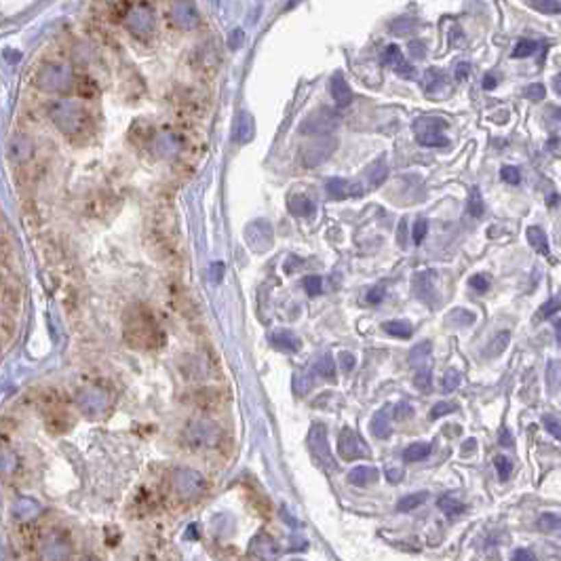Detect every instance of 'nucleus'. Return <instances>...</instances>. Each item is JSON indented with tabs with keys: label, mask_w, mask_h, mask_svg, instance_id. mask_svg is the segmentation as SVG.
Listing matches in <instances>:
<instances>
[{
	"label": "nucleus",
	"mask_w": 561,
	"mask_h": 561,
	"mask_svg": "<svg viewBox=\"0 0 561 561\" xmlns=\"http://www.w3.org/2000/svg\"><path fill=\"white\" fill-rule=\"evenodd\" d=\"M445 121L439 116H422L414 123V136L416 142L426 148H443L447 146L445 138Z\"/></svg>",
	"instance_id": "obj_4"
},
{
	"label": "nucleus",
	"mask_w": 561,
	"mask_h": 561,
	"mask_svg": "<svg viewBox=\"0 0 561 561\" xmlns=\"http://www.w3.org/2000/svg\"><path fill=\"white\" fill-rule=\"evenodd\" d=\"M392 414H390V408L384 406L376 416H373L371 420V433L373 437H378V439H386L392 431Z\"/></svg>",
	"instance_id": "obj_15"
},
{
	"label": "nucleus",
	"mask_w": 561,
	"mask_h": 561,
	"mask_svg": "<svg viewBox=\"0 0 561 561\" xmlns=\"http://www.w3.org/2000/svg\"><path fill=\"white\" fill-rule=\"evenodd\" d=\"M557 310H559V298H553L551 302H547V304L540 308V316H547V319H549V316L555 314Z\"/></svg>",
	"instance_id": "obj_46"
},
{
	"label": "nucleus",
	"mask_w": 561,
	"mask_h": 561,
	"mask_svg": "<svg viewBox=\"0 0 561 561\" xmlns=\"http://www.w3.org/2000/svg\"><path fill=\"white\" fill-rule=\"evenodd\" d=\"M349 481L357 488H365L378 481V469L373 466H357L349 473Z\"/></svg>",
	"instance_id": "obj_18"
},
{
	"label": "nucleus",
	"mask_w": 561,
	"mask_h": 561,
	"mask_svg": "<svg viewBox=\"0 0 561 561\" xmlns=\"http://www.w3.org/2000/svg\"><path fill=\"white\" fill-rule=\"evenodd\" d=\"M287 209H289V213H293V216H298V218H310V216H314V203L308 197H302V195L289 197Z\"/></svg>",
	"instance_id": "obj_17"
},
{
	"label": "nucleus",
	"mask_w": 561,
	"mask_h": 561,
	"mask_svg": "<svg viewBox=\"0 0 561 561\" xmlns=\"http://www.w3.org/2000/svg\"><path fill=\"white\" fill-rule=\"evenodd\" d=\"M76 406H78V410L83 412L85 416L97 418V416H101L105 410H108L110 397H108V392H105V390L95 388V386L83 388V390L76 395Z\"/></svg>",
	"instance_id": "obj_7"
},
{
	"label": "nucleus",
	"mask_w": 561,
	"mask_h": 561,
	"mask_svg": "<svg viewBox=\"0 0 561 561\" xmlns=\"http://www.w3.org/2000/svg\"><path fill=\"white\" fill-rule=\"evenodd\" d=\"M184 443L195 451L205 449H218L224 443V431L218 424L207 422V420H192L184 429Z\"/></svg>",
	"instance_id": "obj_2"
},
{
	"label": "nucleus",
	"mask_w": 561,
	"mask_h": 561,
	"mask_svg": "<svg viewBox=\"0 0 561 561\" xmlns=\"http://www.w3.org/2000/svg\"><path fill=\"white\" fill-rule=\"evenodd\" d=\"M466 78H469V64L460 62L456 66V80H458V83H462V80H466Z\"/></svg>",
	"instance_id": "obj_50"
},
{
	"label": "nucleus",
	"mask_w": 561,
	"mask_h": 561,
	"mask_svg": "<svg viewBox=\"0 0 561 561\" xmlns=\"http://www.w3.org/2000/svg\"><path fill=\"white\" fill-rule=\"evenodd\" d=\"M525 236H527V240H529V245L536 249L538 253H543V255H549L551 253V247H549V238H547V234H545V230L540 228V226H529L527 230H525Z\"/></svg>",
	"instance_id": "obj_20"
},
{
	"label": "nucleus",
	"mask_w": 561,
	"mask_h": 561,
	"mask_svg": "<svg viewBox=\"0 0 561 561\" xmlns=\"http://www.w3.org/2000/svg\"><path fill=\"white\" fill-rule=\"evenodd\" d=\"M437 504H439V509H441L445 515H449V517H456V515L464 513V504H462L460 500H456L453 496H441V498L437 500Z\"/></svg>",
	"instance_id": "obj_25"
},
{
	"label": "nucleus",
	"mask_w": 561,
	"mask_h": 561,
	"mask_svg": "<svg viewBox=\"0 0 561 561\" xmlns=\"http://www.w3.org/2000/svg\"><path fill=\"white\" fill-rule=\"evenodd\" d=\"M271 342H273L275 349H279V351H283V353H296V351L300 349V340H298L296 336H293L291 332H287V329L275 332V334L271 336Z\"/></svg>",
	"instance_id": "obj_19"
},
{
	"label": "nucleus",
	"mask_w": 561,
	"mask_h": 561,
	"mask_svg": "<svg viewBox=\"0 0 561 561\" xmlns=\"http://www.w3.org/2000/svg\"><path fill=\"white\" fill-rule=\"evenodd\" d=\"M338 453L344 462H351V460L367 458L369 447L363 441V437H359L351 426H344V431L340 433V439H338Z\"/></svg>",
	"instance_id": "obj_8"
},
{
	"label": "nucleus",
	"mask_w": 561,
	"mask_h": 561,
	"mask_svg": "<svg viewBox=\"0 0 561 561\" xmlns=\"http://www.w3.org/2000/svg\"><path fill=\"white\" fill-rule=\"evenodd\" d=\"M382 60H384V64H386L388 68H392L397 74L406 76V78L414 76V68L408 64V60L403 58V53H401V49H399L397 45H388V47L384 49Z\"/></svg>",
	"instance_id": "obj_13"
},
{
	"label": "nucleus",
	"mask_w": 561,
	"mask_h": 561,
	"mask_svg": "<svg viewBox=\"0 0 561 561\" xmlns=\"http://www.w3.org/2000/svg\"><path fill=\"white\" fill-rule=\"evenodd\" d=\"M498 85V78L494 76V74H486V78H484V87L486 89H494Z\"/></svg>",
	"instance_id": "obj_51"
},
{
	"label": "nucleus",
	"mask_w": 561,
	"mask_h": 561,
	"mask_svg": "<svg viewBox=\"0 0 561 561\" xmlns=\"http://www.w3.org/2000/svg\"><path fill=\"white\" fill-rule=\"evenodd\" d=\"M332 97L336 99L338 105H349L353 101V89L349 85V80H346L342 74H336L332 78Z\"/></svg>",
	"instance_id": "obj_16"
},
{
	"label": "nucleus",
	"mask_w": 561,
	"mask_h": 561,
	"mask_svg": "<svg viewBox=\"0 0 561 561\" xmlns=\"http://www.w3.org/2000/svg\"><path fill=\"white\" fill-rule=\"evenodd\" d=\"M513 561H536V557H534V553L527 549H517L513 555Z\"/></svg>",
	"instance_id": "obj_48"
},
{
	"label": "nucleus",
	"mask_w": 561,
	"mask_h": 561,
	"mask_svg": "<svg viewBox=\"0 0 561 561\" xmlns=\"http://www.w3.org/2000/svg\"><path fill=\"white\" fill-rule=\"evenodd\" d=\"M304 287H306V293H308V296H319V293L323 291V281H321V277L312 275V277H306V279H304Z\"/></svg>",
	"instance_id": "obj_35"
},
{
	"label": "nucleus",
	"mask_w": 561,
	"mask_h": 561,
	"mask_svg": "<svg viewBox=\"0 0 561 561\" xmlns=\"http://www.w3.org/2000/svg\"><path fill=\"white\" fill-rule=\"evenodd\" d=\"M308 449L312 453V458L316 460V464L327 471V473H334L336 471V462H334V456H332V449H329V439H327V426L321 424V422H314L308 431Z\"/></svg>",
	"instance_id": "obj_5"
},
{
	"label": "nucleus",
	"mask_w": 561,
	"mask_h": 561,
	"mask_svg": "<svg viewBox=\"0 0 561 561\" xmlns=\"http://www.w3.org/2000/svg\"><path fill=\"white\" fill-rule=\"evenodd\" d=\"M401 473H403L401 469H388V471H386V475H388V481H390V484H397V481L401 479Z\"/></svg>",
	"instance_id": "obj_52"
},
{
	"label": "nucleus",
	"mask_w": 561,
	"mask_h": 561,
	"mask_svg": "<svg viewBox=\"0 0 561 561\" xmlns=\"http://www.w3.org/2000/svg\"><path fill=\"white\" fill-rule=\"evenodd\" d=\"M431 351H433V344H431V342H422V344L414 346V349H412V355H410V363H414V365H416L418 361L429 359Z\"/></svg>",
	"instance_id": "obj_31"
},
{
	"label": "nucleus",
	"mask_w": 561,
	"mask_h": 561,
	"mask_svg": "<svg viewBox=\"0 0 561 561\" xmlns=\"http://www.w3.org/2000/svg\"><path fill=\"white\" fill-rule=\"evenodd\" d=\"M460 380H462V376H460V371L458 369H447L445 371V376H443V390L445 392H451V390H456L458 388V384H460Z\"/></svg>",
	"instance_id": "obj_33"
},
{
	"label": "nucleus",
	"mask_w": 561,
	"mask_h": 561,
	"mask_svg": "<svg viewBox=\"0 0 561 561\" xmlns=\"http://www.w3.org/2000/svg\"><path fill=\"white\" fill-rule=\"evenodd\" d=\"M123 336L129 346L140 351H154L165 344L163 327L158 325L152 310L144 304H136L125 312Z\"/></svg>",
	"instance_id": "obj_1"
},
{
	"label": "nucleus",
	"mask_w": 561,
	"mask_h": 561,
	"mask_svg": "<svg viewBox=\"0 0 561 561\" xmlns=\"http://www.w3.org/2000/svg\"><path fill=\"white\" fill-rule=\"evenodd\" d=\"M500 177H502V182L513 184V186H517L521 182V173H519L517 167H502L500 169Z\"/></svg>",
	"instance_id": "obj_37"
},
{
	"label": "nucleus",
	"mask_w": 561,
	"mask_h": 561,
	"mask_svg": "<svg viewBox=\"0 0 561 561\" xmlns=\"http://www.w3.org/2000/svg\"><path fill=\"white\" fill-rule=\"evenodd\" d=\"M500 439H502V445H504V447H509V445H513V439L509 437V431H506V429H504V431L500 433Z\"/></svg>",
	"instance_id": "obj_54"
},
{
	"label": "nucleus",
	"mask_w": 561,
	"mask_h": 561,
	"mask_svg": "<svg viewBox=\"0 0 561 561\" xmlns=\"http://www.w3.org/2000/svg\"><path fill=\"white\" fill-rule=\"evenodd\" d=\"M171 486H173L175 496L182 502H197L209 490L207 479L192 469H175L173 477H171Z\"/></svg>",
	"instance_id": "obj_3"
},
{
	"label": "nucleus",
	"mask_w": 561,
	"mask_h": 561,
	"mask_svg": "<svg viewBox=\"0 0 561 561\" xmlns=\"http://www.w3.org/2000/svg\"><path fill=\"white\" fill-rule=\"evenodd\" d=\"M386 175H388V167H386V160L384 158H380L378 163H373L369 167V171H367V179H369L371 186H380L386 179Z\"/></svg>",
	"instance_id": "obj_26"
},
{
	"label": "nucleus",
	"mask_w": 561,
	"mask_h": 561,
	"mask_svg": "<svg viewBox=\"0 0 561 561\" xmlns=\"http://www.w3.org/2000/svg\"><path fill=\"white\" fill-rule=\"evenodd\" d=\"M509 340H511V334L509 332H502V334H498L494 340H492V344H490V349H488V355H500L506 346H509Z\"/></svg>",
	"instance_id": "obj_32"
},
{
	"label": "nucleus",
	"mask_w": 561,
	"mask_h": 561,
	"mask_svg": "<svg viewBox=\"0 0 561 561\" xmlns=\"http://www.w3.org/2000/svg\"><path fill=\"white\" fill-rule=\"evenodd\" d=\"M72 555V540L66 529H51L40 540L42 561H68Z\"/></svg>",
	"instance_id": "obj_6"
},
{
	"label": "nucleus",
	"mask_w": 561,
	"mask_h": 561,
	"mask_svg": "<svg viewBox=\"0 0 561 561\" xmlns=\"http://www.w3.org/2000/svg\"><path fill=\"white\" fill-rule=\"evenodd\" d=\"M340 363H342V369L344 371H351L353 367H355V357L351 355V353H340Z\"/></svg>",
	"instance_id": "obj_47"
},
{
	"label": "nucleus",
	"mask_w": 561,
	"mask_h": 561,
	"mask_svg": "<svg viewBox=\"0 0 561 561\" xmlns=\"http://www.w3.org/2000/svg\"><path fill=\"white\" fill-rule=\"evenodd\" d=\"M431 443H424V441H418V443H412L406 451H403V460L408 462H422L431 456Z\"/></svg>",
	"instance_id": "obj_22"
},
{
	"label": "nucleus",
	"mask_w": 561,
	"mask_h": 561,
	"mask_svg": "<svg viewBox=\"0 0 561 561\" xmlns=\"http://www.w3.org/2000/svg\"><path fill=\"white\" fill-rule=\"evenodd\" d=\"M426 500V492H418V494H412V496H406V498H401L399 504H397V511L401 513H408V511H414L418 509V506Z\"/></svg>",
	"instance_id": "obj_27"
},
{
	"label": "nucleus",
	"mask_w": 561,
	"mask_h": 561,
	"mask_svg": "<svg viewBox=\"0 0 561 561\" xmlns=\"http://www.w3.org/2000/svg\"><path fill=\"white\" fill-rule=\"evenodd\" d=\"M255 136V123L249 112H238L234 121V140L238 144H249Z\"/></svg>",
	"instance_id": "obj_14"
},
{
	"label": "nucleus",
	"mask_w": 561,
	"mask_h": 561,
	"mask_svg": "<svg viewBox=\"0 0 561 561\" xmlns=\"http://www.w3.org/2000/svg\"><path fill=\"white\" fill-rule=\"evenodd\" d=\"M249 555L260 561H277L279 557V543L271 536V534H258L249 545Z\"/></svg>",
	"instance_id": "obj_10"
},
{
	"label": "nucleus",
	"mask_w": 561,
	"mask_h": 561,
	"mask_svg": "<svg viewBox=\"0 0 561 561\" xmlns=\"http://www.w3.org/2000/svg\"><path fill=\"white\" fill-rule=\"evenodd\" d=\"M336 125H338V114L329 108H321L316 114H312L310 119L304 121L302 131L319 136V133H329Z\"/></svg>",
	"instance_id": "obj_11"
},
{
	"label": "nucleus",
	"mask_w": 561,
	"mask_h": 561,
	"mask_svg": "<svg viewBox=\"0 0 561 561\" xmlns=\"http://www.w3.org/2000/svg\"><path fill=\"white\" fill-rule=\"evenodd\" d=\"M80 561H99V559H97L95 555H85V557H83V559H80Z\"/></svg>",
	"instance_id": "obj_55"
},
{
	"label": "nucleus",
	"mask_w": 561,
	"mask_h": 561,
	"mask_svg": "<svg viewBox=\"0 0 561 561\" xmlns=\"http://www.w3.org/2000/svg\"><path fill=\"white\" fill-rule=\"evenodd\" d=\"M240 38H243V32H240V30H234V32H232V36H230V47H232V49H236V47H238V42H240Z\"/></svg>",
	"instance_id": "obj_53"
},
{
	"label": "nucleus",
	"mask_w": 561,
	"mask_h": 561,
	"mask_svg": "<svg viewBox=\"0 0 561 561\" xmlns=\"http://www.w3.org/2000/svg\"><path fill=\"white\" fill-rule=\"evenodd\" d=\"M543 422H545V429L553 435V437H557L559 439V420L557 418H553V416H545L543 418Z\"/></svg>",
	"instance_id": "obj_44"
},
{
	"label": "nucleus",
	"mask_w": 561,
	"mask_h": 561,
	"mask_svg": "<svg viewBox=\"0 0 561 561\" xmlns=\"http://www.w3.org/2000/svg\"><path fill=\"white\" fill-rule=\"evenodd\" d=\"M424 93L431 99H443L449 93V83L443 72L429 70L424 74Z\"/></svg>",
	"instance_id": "obj_12"
},
{
	"label": "nucleus",
	"mask_w": 561,
	"mask_h": 561,
	"mask_svg": "<svg viewBox=\"0 0 561 561\" xmlns=\"http://www.w3.org/2000/svg\"><path fill=\"white\" fill-rule=\"evenodd\" d=\"M451 412H456V403H445V401H441V403H437L431 412V418H441L445 414H451Z\"/></svg>",
	"instance_id": "obj_43"
},
{
	"label": "nucleus",
	"mask_w": 561,
	"mask_h": 561,
	"mask_svg": "<svg viewBox=\"0 0 561 561\" xmlns=\"http://www.w3.org/2000/svg\"><path fill=\"white\" fill-rule=\"evenodd\" d=\"M494 464H496L498 477H500L502 481H506V479L511 477V473H513V462H511L509 458H504V456H496V458H494Z\"/></svg>",
	"instance_id": "obj_34"
},
{
	"label": "nucleus",
	"mask_w": 561,
	"mask_h": 561,
	"mask_svg": "<svg viewBox=\"0 0 561 561\" xmlns=\"http://www.w3.org/2000/svg\"><path fill=\"white\" fill-rule=\"evenodd\" d=\"M351 182H346L344 177H329L325 182V190L332 199L336 201H342L344 197H349L351 195Z\"/></svg>",
	"instance_id": "obj_21"
},
{
	"label": "nucleus",
	"mask_w": 561,
	"mask_h": 561,
	"mask_svg": "<svg viewBox=\"0 0 561 561\" xmlns=\"http://www.w3.org/2000/svg\"><path fill=\"white\" fill-rule=\"evenodd\" d=\"M38 511H40L38 502L28 500V498H21V500H17V504H15V515H17L19 519H32V517L38 515Z\"/></svg>",
	"instance_id": "obj_24"
},
{
	"label": "nucleus",
	"mask_w": 561,
	"mask_h": 561,
	"mask_svg": "<svg viewBox=\"0 0 561 561\" xmlns=\"http://www.w3.org/2000/svg\"><path fill=\"white\" fill-rule=\"evenodd\" d=\"M390 414H392L395 418H406V416L412 414V408H410L408 403H399L395 410H390Z\"/></svg>",
	"instance_id": "obj_49"
},
{
	"label": "nucleus",
	"mask_w": 561,
	"mask_h": 561,
	"mask_svg": "<svg viewBox=\"0 0 561 561\" xmlns=\"http://www.w3.org/2000/svg\"><path fill=\"white\" fill-rule=\"evenodd\" d=\"M469 211H471V216H475V218H479L481 213H484V203H481V195L477 190L469 199Z\"/></svg>",
	"instance_id": "obj_42"
},
{
	"label": "nucleus",
	"mask_w": 561,
	"mask_h": 561,
	"mask_svg": "<svg viewBox=\"0 0 561 561\" xmlns=\"http://www.w3.org/2000/svg\"><path fill=\"white\" fill-rule=\"evenodd\" d=\"M314 371L319 373V376L334 380V378H336V363H334V359H332L329 355H323V357H321V359L316 361Z\"/></svg>",
	"instance_id": "obj_28"
},
{
	"label": "nucleus",
	"mask_w": 561,
	"mask_h": 561,
	"mask_svg": "<svg viewBox=\"0 0 561 561\" xmlns=\"http://www.w3.org/2000/svg\"><path fill=\"white\" fill-rule=\"evenodd\" d=\"M414 384H416L420 390H429V388H431V384H433V376H431V371H426V369L418 371L416 376H414Z\"/></svg>",
	"instance_id": "obj_38"
},
{
	"label": "nucleus",
	"mask_w": 561,
	"mask_h": 561,
	"mask_svg": "<svg viewBox=\"0 0 561 561\" xmlns=\"http://www.w3.org/2000/svg\"><path fill=\"white\" fill-rule=\"evenodd\" d=\"M538 527L540 529H549V532H553V529H557L559 527V517L555 515V513H545L540 519H538Z\"/></svg>",
	"instance_id": "obj_41"
},
{
	"label": "nucleus",
	"mask_w": 561,
	"mask_h": 561,
	"mask_svg": "<svg viewBox=\"0 0 561 561\" xmlns=\"http://www.w3.org/2000/svg\"><path fill=\"white\" fill-rule=\"evenodd\" d=\"M534 5V9H538L540 13H547V15H559L561 11V5L559 0H529Z\"/></svg>",
	"instance_id": "obj_29"
},
{
	"label": "nucleus",
	"mask_w": 561,
	"mask_h": 561,
	"mask_svg": "<svg viewBox=\"0 0 561 561\" xmlns=\"http://www.w3.org/2000/svg\"><path fill=\"white\" fill-rule=\"evenodd\" d=\"M382 329L388 336H395V338H401V340L410 338L412 332H414L412 323H408V321H386V323L382 325Z\"/></svg>",
	"instance_id": "obj_23"
},
{
	"label": "nucleus",
	"mask_w": 561,
	"mask_h": 561,
	"mask_svg": "<svg viewBox=\"0 0 561 561\" xmlns=\"http://www.w3.org/2000/svg\"><path fill=\"white\" fill-rule=\"evenodd\" d=\"M525 95H527L529 101H543L545 95H547V89H545L543 83H534V85H529V89L525 91Z\"/></svg>",
	"instance_id": "obj_39"
},
{
	"label": "nucleus",
	"mask_w": 561,
	"mask_h": 561,
	"mask_svg": "<svg viewBox=\"0 0 561 561\" xmlns=\"http://www.w3.org/2000/svg\"><path fill=\"white\" fill-rule=\"evenodd\" d=\"M384 300V287H373V289H369V293H367V302L369 304H380Z\"/></svg>",
	"instance_id": "obj_45"
},
{
	"label": "nucleus",
	"mask_w": 561,
	"mask_h": 561,
	"mask_svg": "<svg viewBox=\"0 0 561 561\" xmlns=\"http://www.w3.org/2000/svg\"><path fill=\"white\" fill-rule=\"evenodd\" d=\"M469 285L475 289V291H479V293H486L488 289H490V277L488 275H475V277H471V281H469Z\"/></svg>",
	"instance_id": "obj_36"
},
{
	"label": "nucleus",
	"mask_w": 561,
	"mask_h": 561,
	"mask_svg": "<svg viewBox=\"0 0 561 561\" xmlns=\"http://www.w3.org/2000/svg\"><path fill=\"white\" fill-rule=\"evenodd\" d=\"M536 42L534 40H519L517 42V47L513 49V58L515 60H521V58H529V55H534V53H536Z\"/></svg>",
	"instance_id": "obj_30"
},
{
	"label": "nucleus",
	"mask_w": 561,
	"mask_h": 561,
	"mask_svg": "<svg viewBox=\"0 0 561 561\" xmlns=\"http://www.w3.org/2000/svg\"><path fill=\"white\" fill-rule=\"evenodd\" d=\"M199 11L192 0H173L171 5V21L179 30H195L199 25Z\"/></svg>",
	"instance_id": "obj_9"
},
{
	"label": "nucleus",
	"mask_w": 561,
	"mask_h": 561,
	"mask_svg": "<svg viewBox=\"0 0 561 561\" xmlns=\"http://www.w3.org/2000/svg\"><path fill=\"white\" fill-rule=\"evenodd\" d=\"M426 232H429V222H426L424 218H420V220H416V224H414V243H422L424 240V236H426Z\"/></svg>",
	"instance_id": "obj_40"
}]
</instances>
